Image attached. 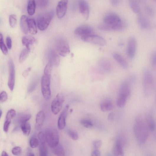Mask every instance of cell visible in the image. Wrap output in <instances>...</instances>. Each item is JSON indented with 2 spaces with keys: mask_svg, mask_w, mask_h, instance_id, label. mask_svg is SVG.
I'll list each match as a JSON object with an SVG mask.
<instances>
[{
  "mask_svg": "<svg viewBox=\"0 0 156 156\" xmlns=\"http://www.w3.org/2000/svg\"><path fill=\"white\" fill-rule=\"evenodd\" d=\"M133 130L136 138L139 143H143L147 139L149 135V128L141 117L136 118Z\"/></svg>",
  "mask_w": 156,
  "mask_h": 156,
  "instance_id": "1",
  "label": "cell"
},
{
  "mask_svg": "<svg viewBox=\"0 0 156 156\" xmlns=\"http://www.w3.org/2000/svg\"><path fill=\"white\" fill-rule=\"evenodd\" d=\"M142 81L144 94L146 96H149L151 94L153 89L154 81L152 73L147 69H145L143 70Z\"/></svg>",
  "mask_w": 156,
  "mask_h": 156,
  "instance_id": "2",
  "label": "cell"
},
{
  "mask_svg": "<svg viewBox=\"0 0 156 156\" xmlns=\"http://www.w3.org/2000/svg\"><path fill=\"white\" fill-rule=\"evenodd\" d=\"M45 134L47 143L51 148H54L59 144V133L55 128L53 127L47 128Z\"/></svg>",
  "mask_w": 156,
  "mask_h": 156,
  "instance_id": "3",
  "label": "cell"
},
{
  "mask_svg": "<svg viewBox=\"0 0 156 156\" xmlns=\"http://www.w3.org/2000/svg\"><path fill=\"white\" fill-rule=\"evenodd\" d=\"M53 12L45 13L39 15L37 19V25L39 29L43 31L49 26L54 16Z\"/></svg>",
  "mask_w": 156,
  "mask_h": 156,
  "instance_id": "4",
  "label": "cell"
},
{
  "mask_svg": "<svg viewBox=\"0 0 156 156\" xmlns=\"http://www.w3.org/2000/svg\"><path fill=\"white\" fill-rule=\"evenodd\" d=\"M51 76L44 75L41 80V90L44 98L47 100L50 99L51 97L50 88Z\"/></svg>",
  "mask_w": 156,
  "mask_h": 156,
  "instance_id": "5",
  "label": "cell"
},
{
  "mask_svg": "<svg viewBox=\"0 0 156 156\" xmlns=\"http://www.w3.org/2000/svg\"><path fill=\"white\" fill-rule=\"evenodd\" d=\"M81 39L85 42L100 46H104L106 43V40L102 37L94 34L82 36Z\"/></svg>",
  "mask_w": 156,
  "mask_h": 156,
  "instance_id": "6",
  "label": "cell"
},
{
  "mask_svg": "<svg viewBox=\"0 0 156 156\" xmlns=\"http://www.w3.org/2000/svg\"><path fill=\"white\" fill-rule=\"evenodd\" d=\"M64 101L65 98L63 95L61 93H58L51 104V111L53 114L57 115L59 113L62 109Z\"/></svg>",
  "mask_w": 156,
  "mask_h": 156,
  "instance_id": "7",
  "label": "cell"
},
{
  "mask_svg": "<svg viewBox=\"0 0 156 156\" xmlns=\"http://www.w3.org/2000/svg\"><path fill=\"white\" fill-rule=\"evenodd\" d=\"M56 48L59 54L63 57L66 56L70 52L69 45L66 40L60 39L57 41Z\"/></svg>",
  "mask_w": 156,
  "mask_h": 156,
  "instance_id": "8",
  "label": "cell"
},
{
  "mask_svg": "<svg viewBox=\"0 0 156 156\" xmlns=\"http://www.w3.org/2000/svg\"><path fill=\"white\" fill-rule=\"evenodd\" d=\"M39 141V153L40 156H47L48 155V150L46 139L45 133L40 132L38 135Z\"/></svg>",
  "mask_w": 156,
  "mask_h": 156,
  "instance_id": "9",
  "label": "cell"
},
{
  "mask_svg": "<svg viewBox=\"0 0 156 156\" xmlns=\"http://www.w3.org/2000/svg\"><path fill=\"white\" fill-rule=\"evenodd\" d=\"M125 24L122 22L111 25L103 23L100 24L98 27L99 29L106 31H122L125 29Z\"/></svg>",
  "mask_w": 156,
  "mask_h": 156,
  "instance_id": "10",
  "label": "cell"
},
{
  "mask_svg": "<svg viewBox=\"0 0 156 156\" xmlns=\"http://www.w3.org/2000/svg\"><path fill=\"white\" fill-rule=\"evenodd\" d=\"M8 65L9 75L8 85L9 88L11 91H13L15 82V70L14 63L12 59L9 60Z\"/></svg>",
  "mask_w": 156,
  "mask_h": 156,
  "instance_id": "11",
  "label": "cell"
},
{
  "mask_svg": "<svg viewBox=\"0 0 156 156\" xmlns=\"http://www.w3.org/2000/svg\"><path fill=\"white\" fill-rule=\"evenodd\" d=\"M137 47L136 39L132 37L128 40L127 48V53L130 59H133L136 55Z\"/></svg>",
  "mask_w": 156,
  "mask_h": 156,
  "instance_id": "12",
  "label": "cell"
},
{
  "mask_svg": "<svg viewBox=\"0 0 156 156\" xmlns=\"http://www.w3.org/2000/svg\"><path fill=\"white\" fill-rule=\"evenodd\" d=\"M131 95L130 84L127 81H124L121 84L119 91L118 97L127 100Z\"/></svg>",
  "mask_w": 156,
  "mask_h": 156,
  "instance_id": "13",
  "label": "cell"
},
{
  "mask_svg": "<svg viewBox=\"0 0 156 156\" xmlns=\"http://www.w3.org/2000/svg\"><path fill=\"white\" fill-rule=\"evenodd\" d=\"M104 23L107 24H115L122 22L121 19L118 15L114 13H110L106 15L104 18Z\"/></svg>",
  "mask_w": 156,
  "mask_h": 156,
  "instance_id": "14",
  "label": "cell"
},
{
  "mask_svg": "<svg viewBox=\"0 0 156 156\" xmlns=\"http://www.w3.org/2000/svg\"><path fill=\"white\" fill-rule=\"evenodd\" d=\"M69 106L67 105L60 115L58 121V127L60 130H62L66 125V119L68 114Z\"/></svg>",
  "mask_w": 156,
  "mask_h": 156,
  "instance_id": "15",
  "label": "cell"
},
{
  "mask_svg": "<svg viewBox=\"0 0 156 156\" xmlns=\"http://www.w3.org/2000/svg\"><path fill=\"white\" fill-rule=\"evenodd\" d=\"M68 0H61L58 3L56 9L58 17L61 19L65 15L68 7Z\"/></svg>",
  "mask_w": 156,
  "mask_h": 156,
  "instance_id": "16",
  "label": "cell"
},
{
  "mask_svg": "<svg viewBox=\"0 0 156 156\" xmlns=\"http://www.w3.org/2000/svg\"><path fill=\"white\" fill-rule=\"evenodd\" d=\"M75 32L77 35L82 37L94 34V30L92 27L90 26L83 25L77 27Z\"/></svg>",
  "mask_w": 156,
  "mask_h": 156,
  "instance_id": "17",
  "label": "cell"
},
{
  "mask_svg": "<svg viewBox=\"0 0 156 156\" xmlns=\"http://www.w3.org/2000/svg\"><path fill=\"white\" fill-rule=\"evenodd\" d=\"M98 66L99 69L106 73L109 72L112 69L111 62L106 58H100L98 61Z\"/></svg>",
  "mask_w": 156,
  "mask_h": 156,
  "instance_id": "18",
  "label": "cell"
},
{
  "mask_svg": "<svg viewBox=\"0 0 156 156\" xmlns=\"http://www.w3.org/2000/svg\"><path fill=\"white\" fill-rule=\"evenodd\" d=\"M79 6L80 13L86 20L89 17V9L88 3L86 0H79Z\"/></svg>",
  "mask_w": 156,
  "mask_h": 156,
  "instance_id": "19",
  "label": "cell"
},
{
  "mask_svg": "<svg viewBox=\"0 0 156 156\" xmlns=\"http://www.w3.org/2000/svg\"><path fill=\"white\" fill-rule=\"evenodd\" d=\"M48 62L52 66H58L60 63V59L57 53L54 50H50L48 54Z\"/></svg>",
  "mask_w": 156,
  "mask_h": 156,
  "instance_id": "20",
  "label": "cell"
},
{
  "mask_svg": "<svg viewBox=\"0 0 156 156\" xmlns=\"http://www.w3.org/2000/svg\"><path fill=\"white\" fill-rule=\"evenodd\" d=\"M45 119V115L43 111H40L37 114L36 116L35 129L40 130L42 127Z\"/></svg>",
  "mask_w": 156,
  "mask_h": 156,
  "instance_id": "21",
  "label": "cell"
},
{
  "mask_svg": "<svg viewBox=\"0 0 156 156\" xmlns=\"http://www.w3.org/2000/svg\"><path fill=\"white\" fill-rule=\"evenodd\" d=\"M137 22L141 27L143 29H148L150 28L151 23L150 21L147 18L142 16L138 17Z\"/></svg>",
  "mask_w": 156,
  "mask_h": 156,
  "instance_id": "22",
  "label": "cell"
},
{
  "mask_svg": "<svg viewBox=\"0 0 156 156\" xmlns=\"http://www.w3.org/2000/svg\"><path fill=\"white\" fill-rule=\"evenodd\" d=\"M113 57L114 59L124 69H126L128 68L127 63L125 60L120 54L116 53H114Z\"/></svg>",
  "mask_w": 156,
  "mask_h": 156,
  "instance_id": "23",
  "label": "cell"
},
{
  "mask_svg": "<svg viewBox=\"0 0 156 156\" xmlns=\"http://www.w3.org/2000/svg\"><path fill=\"white\" fill-rule=\"evenodd\" d=\"M22 41L23 44L25 46L26 48L30 50V45L36 43L37 42L33 36L30 35L24 36Z\"/></svg>",
  "mask_w": 156,
  "mask_h": 156,
  "instance_id": "24",
  "label": "cell"
},
{
  "mask_svg": "<svg viewBox=\"0 0 156 156\" xmlns=\"http://www.w3.org/2000/svg\"><path fill=\"white\" fill-rule=\"evenodd\" d=\"M28 17L25 15L22 16L20 20V27L22 32L25 34H28L29 32L28 22Z\"/></svg>",
  "mask_w": 156,
  "mask_h": 156,
  "instance_id": "25",
  "label": "cell"
},
{
  "mask_svg": "<svg viewBox=\"0 0 156 156\" xmlns=\"http://www.w3.org/2000/svg\"><path fill=\"white\" fill-rule=\"evenodd\" d=\"M113 153L114 155L122 156L124 152L121 144L119 141H117L115 144L113 149Z\"/></svg>",
  "mask_w": 156,
  "mask_h": 156,
  "instance_id": "26",
  "label": "cell"
},
{
  "mask_svg": "<svg viewBox=\"0 0 156 156\" xmlns=\"http://www.w3.org/2000/svg\"><path fill=\"white\" fill-rule=\"evenodd\" d=\"M29 32L32 35H35L37 32V28L35 20L32 18H28L27 19Z\"/></svg>",
  "mask_w": 156,
  "mask_h": 156,
  "instance_id": "27",
  "label": "cell"
},
{
  "mask_svg": "<svg viewBox=\"0 0 156 156\" xmlns=\"http://www.w3.org/2000/svg\"><path fill=\"white\" fill-rule=\"evenodd\" d=\"M100 108L103 112H105L113 109V105L111 101L106 100L101 104Z\"/></svg>",
  "mask_w": 156,
  "mask_h": 156,
  "instance_id": "28",
  "label": "cell"
},
{
  "mask_svg": "<svg viewBox=\"0 0 156 156\" xmlns=\"http://www.w3.org/2000/svg\"><path fill=\"white\" fill-rule=\"evenodd\" d=\"M146 122L149 129L153 132L155 128V123L153 117L150 115H148L146 117Z\"/></svg>",
  "mask_w": 156,
  "mask_h": 156,
  "instance_id": "29",
  "label": "cell"
},
{
  "mask_svg": "<svg viewBox=\"0 0 156 156\" xmlns=\"http://www.w3.org/2000/svg\"><path fill=\"white\" fill-rule=\"evenodd\" d=\"M36 4L35 0H29L27 4V11L29 15H33L35 12Z\"/></svg>",
  "mask_w": 156,
  "mask_h": 156,
  "instance_id": "30",
  "label": "cell"
},
{
  "mask_svg": "<svg viewBox=\"0 0 156 156\" xmlns=\"http://www.w3.org/2000/svg\"><path fill=\"white\" fill-rule=\"evenodd\" d=\"M52 152L55 155L58 156H64L65 154V150L63 146L59 144L52 149Z\"/></svg>",
  "mask_w": 156,
  "mask_h": 156,
  "instance_id": "31",
  "label": "cell"
},
{
  "mask_svg": "<svg viewBox=\"0 0 156 156\" xmlns=\"http://www.w3.org/2000/svg\"><path fill=\"white\" fill-rule=\"evenodd\" d=\"M31 117V115L29 114H22L18 115L17 118V121L21 123L27 122Z\"/></svg>",
  "mask_w": 156,
  "mask_h": 156,
  "instance_id": "32",
  "label": "cell"
},
{
  "mask_svg": "<svg viewBox=\"0 0 156 156\" xmlns=\"http://www.w3.org/2000/svg\"><path fill=\"white\" fill-rule=\"evenodd\" d=\"M21 128L22 130L26 136H28L31 131V126L30 124L27 122L21 123Z\"/></svg>",
  "mask_w": 156,
  "mask_h": 156,
  "instance_id": "33",
  "label": "cell"
},
{
  "mask_svg": "<svg viewBox=\"0 0 156 156\" xmlns=\"http://www.w3.org/2000/svg\"><path fill=\"white\" fill-rule=\"evenodd\" d=\"M130 5L132 10L134 13L138 14L140 12V5L136 0H131L130 1Z\"/></svg>",
  "mask_w": 156,
  "mask_h": 156,
  "instance_id": "34",
  "label": "cell"
},
{
  "mask_svg": "<svg viewBox=\"0 0 156 156\" xmlns=\"http://www.w3.org/2000/svg\"><path fill=\"white\" fill-rule=\"evenodd\" d=\"M31 50L27 48L23 50L19 58V62L22 63L27 59Z\"/></svg>",
  "mask_w": 156,
  "mask_h": 156,
  "instance_id": "35",
  "label": "cell"
},
{
  "mask_svg": "<svg viewBox=\"0 0 156 156\" xmlns=\"http://www.w3.org/2000/svg\"><path fill=\"white\" fill-rule=\"evenodd\" d=\"M0 48L4 54L6 55L7 54V49L4 43L3 36L1 33H0Z\"/></svg>",
  "mask_w": 156,
  "mask_h": 156,
  "instance_id": "36",
  "label": "cell"
},
{
  "mask_svg": "<svg viewBox=\"0 0 156 156\" xmlns=\"http://www.w3.org/2000/svg\"><path fill=\"white\" fill-rule=\"evenodd\" d=\"M39 144V139L35 136H32L30 140V145L32 148L37 147Z\"/></svg>",
  "mask_w": 156,
  "mask_h": 156,
  "instance_id": "37",
  "label": "cell"
},
{
  "mask_svg": "<svg viewBox=\"0 0 156 156\" xmlns=\"http://www.w3.org/2000/svg\"><path fill=\"white\" fill-rule=\"evenodd\" d=\"M80 123L81 125L86 128H91L93 126L92 122L87 119H82L81 120Z\"/></svg>",
  "mask_w": 156,
  "mask_h": 156,
  "instance_id": "38",
  "label": "cell"
},
{
  "mask_svg": "<svg viewBox=\"0 0 156 156\" xmlns=\"http://www.w3.org/2000/svg\"><path fill=\"white\" fill-rule=\"evenodd\" d=\"M52 65L51 64L48 63L44 69V75L47 76H51V73L52 68Z\"/></svg>",
  "mask_w": 156,
  "mask_h": 156,
  "instance_id": "39",
  "label": "cell"
},
{
  "mask_svg": "<svg viewBox=\"0 0 156 156\" xmlns=\"http://www.w3.org/2000/svg\"><path fill=\"white\" fill-rule=\"evenodd\" d=\"M68 134L70 138L74 140H77L79 139V135L76 131L73 130H68Z\"/></svg>",
  "mask_w": 156,
  "mask_h": 156,
  "instance_id": "40",
  "label": "cell"
},
{
  "mask_svg": "<svg viewBox=\"0 0 156 156\" xmlns=\"http://www.w3.org/2000/svg\"><path fill=\"white\" fill-rule=\"evenodd\" d=\"M16 112L15 110L11 109L7 112L6 116V120L11 121L12 119L16 115Z\"/></svg>",
  "mask_w": 156,
  "mask_h": 156,
  "instance_id": "41",
  "label": "cell"
},
{
  "mask_svg": "<svg viewBox=\"0 0 156 156\" xmlns=\"http://www.w3.org/2000/svg\"><path fill=\"white\" fill-rule=\"evenodd\" d=\"M9 22L10 24L12 27H14L17 25V17L15 15L12 14L9 17Z\"/></svg>",
  "mask_w": 156,
  "mask_h": 156,
  "instance_id": "42",
  "label": "cell"
},
{
  "mask_svg": "<svg viewBox=\"0 0 156 156\" xmlns=\"http://www.w3.org/2000/svg\"><path fill=\"white\" fill-rule=\"evenodd\" d=\"M49 2V0H38V5L41 8H44L47 5Z\"/></svg>",
  "mask_w": 156,
  "mask_h": 156,
  "instance_id": "43",
  "label": "cell"
},
{
  "mask_svg": "<svg viewBox=\"0 0 156 156\" xmlns=\"http://www.w3.org/2000/svg\"><path fill=\"white\" fill-rule=\"evenodd\" d=\"M37 80H34L29 86L28 88V91L29 93L32 92L35 89L37 85Z\"/></svg>",
  "mask_w": 156,
  "mask_h": 156,
  "instance_id": "44",
  "label": "cell"
},
{
  "mask_svg": "<svg viewBox=\"0 0 156 156\" xmlns=\"http://www.w3.org/2000/svg\"><path fill=\"white\" fill-rule=\"evenodd\" d=\"M150 62L152 66L155 68L156 66V54L155 52L152 53L150 58Z\"/></svg>",
  "mask_w": 156,
  "mask_h": 156,
  "instance_id": "45",
  "label": "cell"
},
{
  "mask_svg": "<svg viewBox=\"0 0 156 156\" xmlns=\"http://www.w3.org/2000/svg\"><path fill=\"white\" fill-rule=\"evenodd\" d=\"M12 153L14 155H19L22 152V149L19 147H16L12 150Z\"/></svg>",
  "mask_w": 156,
  "mask_h": 156,
  "instance_id": "46",
  "label": "cell"
},
{
  "mask_svg": "<svg viewBox=\"0 0 156 156\" xmlns=\"http://www.w3.org/2000/svg\"><path fill=\"white\" fill-rule=\"evenodd\" d=\"M8 98V96L7 93L5 91L2 92L0 94V101L2 102H4L7 100Z\"/></svg>",
  "mask_w": 156,
  "mask_h": 156,
  "instance_id": "47",
  "label": "cell"
},
{
  "mask_svg": "<svg viewBox=\"0 0 156 156\" xmlns=\"http://www.w3.org/2000/svg\"><path fill=\"white\" fill-rule=\"evenodd\" d=\"M93 144L95 149H98L102 145V142L100 140H96L93 142Z\"/></svg>",
  "mask_w": 156,
  "mask_h": 156,
  "instance_id": "48",
  "label": "cell"
},
{
  "mask_svg": "<svg viewBox=\"0 0 156 156\" xmlns=\"http://www.w3.org/2000/svg\"><path fill=\"white\" fill-rule=\"evenodd\" d=\"M11 121L7 120H6L5 121L4 124V130L5 132H7L9 127L10 125Z\"/></svg>",
  "mask_w": 156,
  "mask_h": 156,
  "instance_id": "49",
  "label": "cell"
},
{
  "mask_svg": "<svg viewBox=\"0 0 156 156\" xmlns=\"http://www.w3.org/2000/svg\"><path fill=\"white\" fill-rule=\"evenodd\" d=\"M136 80V76L134 74L131 75L128 78V83L129 84H130L134 83Z\"/></svg>",
  "mask_w": 156,
  "mask_h": 156,
  "instance_id": "50",
  "label": "cell"
},
{
  "mask_svg": "<svg viewBox=\"0 0 156 156\" xmlns=\"http://www.w3.org/2000/svg\"><path fill=\"white\" fill-rule=\"evenodd\" d=\"M6 43L8 48L9 50L11 49L12 47V42L11 38L9 37H8L6 39Z\"/></svg>",
  "mask_w": 156,
  "mask_h": 156,
  "instance_id": "51",
  "label": "cell"
},
{
  "mask_svg": "<svg viewBox=\"0 0 156 156\" xmlns=\"http://www.w3.org/2000/svg\"><path fill=\"white\" fill-rule=\"evenodd\" d=\"M101 155V153L98 149H95L91 153L92 156H99Z\"/></svg>",
  "mask_w": 156,
  "mask_h": 156,
  "instance_id": "52",
  "label": "cell"
},
{
  "mask_svg": "<svg viewBox=\"0 0 156 156\" xmlns=\"http://www.w3.org/2000/svg\"><path fill=\"white\" fill-rule=\"evenodd\" d=\"M31 69L32 68H29L23 72V75L24 77H26L28 76L29 72L31 70Z\"/></svg>",
  "mask_w": 156,
  "mask_h": 156,
  "instance_id": "53",
  "label": "cell"
},
{
  "mask_svg": "<svg viewBox=\"0 0 156 156\" xmlns=\"http://www.w3.org/2000/svg\"><path fill=\"white\" fill-rule=\"evenodd\" d=\"M27 155L29 156H34L35 155L32 150L29 148L27 149Z\"/></svg>",
  "mask_w": 156,
  "mask_h": 156,
  "instance_id": "54",
  "label": "cell"
},
{
  "mask_svg": "<svg viewBox=\"0 0 156 156\" xmlns=\"http://www.w3.org/2000/svg\"><path fill=\"white\" fill-rule=\"evenodd\" d=\"M114 116V114L113 113H111L109 114L108 116V120L109 121H112L113 120Z\"/></svg>",
  "mask_w": 156,
  "mask_h": 156,
  "instance_id": "55",
  "label": "cell"
},
{
  "mask_svg": "<svg viewBox=\"0 0 156 156\" xmlns=\"http://www.w3.org/2000/svg\"><path fill=\"white\" fill-rule=\"evenodd\" d=\"M146 11L150 15H152L153 13L152 9L149 7H146Z\"/></svg>",
  "mask_w": 156,
  "mask_h": 156,
  "instance_id": "56",
  "label": "cell"
},
{
  "mask_svg": "<svg viewBox=\"0 0 156 156\" xmlns=\"http://www.w3.org/2000/svg\"><path fill=\"white\" fill-rule=\"evenodd\" d=\"M111 3L113 5H117L119 3V0H111Z\"/></svg>",
  "mask_w": 156,
  "mask_h": 156,
  "instance_id": "57",
  "label": "cell"
},
{
  "mask_svg": "<svg viewBox=\"0 0 156 156\" xmlns=\"http://www.w3.org/2000/svg\"><path fill=\"white\" fill-rule=\"evenodd\" d=\"M1 155L2 156H7L9 155L5 151L2 152Z\"/></svg>",
  "mask_w": 156,
  "mask_h": 156,
  "instance_id": "58",
  "label": "cell"
},
{
  "mask_svg": "<svg viewBox=\"0 0 156 156\" xmlns=\"http://www.w3.org/2000/svg\"><path fill=\"white\" fill-rule=\"evenodd\" d=\"M2 114V111L1 109H0V118H1Z\"/></svg>",
  "mask_w": 156,
  "mask_h": 156,
  "instance_id": "59",
  "label": "cell"
},
{
  "mask_svg": "<svg viewBox=\"0 0 156 156\" xmlns=\"http://www.w3.org/2000/svg\"></svg>",
  "mask_w": 156,
  "mask_h": 156,
  "instance_id": "60",
  "label": "cell"
}]
</instances>
